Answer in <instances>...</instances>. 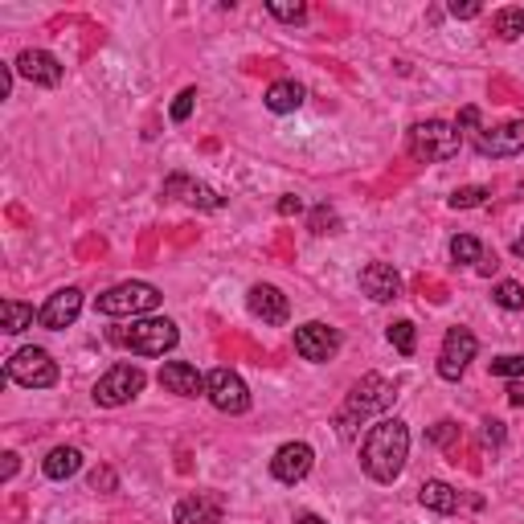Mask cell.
Returning <instances> with one entry per match:
<instances>
[{
	"mask_svg": "<svg viewBox=\"0 0 524 524\" xmlns=\"http://www.w3.org/2000/svg\"><path fill=\"white\" fill-rule=\"evenodd\" d=\"M410 459V426L402 418H382L361 443V467L373 484H393Z\"/></svg>",
	"mask_w": 524,
	"mask_h": 524,
	"instance_id": "6da1fadb",
	"label": "cell"
},
{
	"mask_svg": "<svg viewBox=\"0 0 524 524\" xmlns=\"http://www.w3.org/2000/svg\"><path fill=\"white\" fill-rule=\"evenodd\" d=\"M181 332H176L173 320L164 316H148V320H131L128 328H111V344L131 349L135 357H164L176 349Z\"/></svg>",
	"mask_w": 524,
	"mask_h": 524,
	"instance_id": "7a4b0ae2",
	"label": "cell"
},
{
	"mask_svg": "<svg viewBox=\"0 0 524 524\" xmlns=\"http://www.w3.org/2000/svg\"><path fill=\"white\" fill-rule=\"evenodd\" d=\"M393 397H397V385H393V382H385L382 373H365L357 385H352L349 402H344L341 418H336V422H341V435L349 438L357 422H365V418H373V414L390 410Z\"/></svg>",
	"mask_w": 524,
	"mask_h": 524,
	"instance_id": "3957f363",
	"label": "cell"
},
{
	"mask_svg": "<svg viewBox=\"0 0 524 524\" xmlns=\"http://www.w3.org/2000/svg\"><path fill=\"white\" fill-rule=\"evenodd\" d=\"M463 148V131L455 123L443 120H426L410 131V156L426 160V164H443V160H455Z\"/></svg>",
	"mask_w": 524,
	"mask_h": 524,
	"instance_id": "277c9868",
	"label": "cell"
},
{
	"mask_svg": "<svg viewBox=\"0 0 524 524\" xmlns=\"http://www.w3.org/2000/svg\"><path fill=\"white\" fill-rule=\"evenodd\" d=\"M160 299H164V295H160L152 283L131 278V283H120V287L99 295L95 311H103V316H148V311L160 308Z\"/></svg>",
	"mask_w": 524,
	"mask_h": 524,
	"instance_id": "5b68a950",
	"label": "cell"
},
{
	"mask_svg": "<svg viewBox=\"0 0 524 524\" xmlns=\"http://www.w3.org/2000/svg\"><path fill=\"white\" fill-rule=\"evenodd\" d=\"M5 377L16 385H25V390H49V385H58V361L49 357L46 349H16L13 357H8L5 365Z\"/></svg>",
	"mask_w": 524,
	"mask_h": 524,
	"instance_id": "8992f818",
	"label": "cell"
},
{
	"mask_svg": "<svg viewBox=\"0 0 524 524\" xmlns=\"http://www.w3.org/2000/svg\"><path fill=\"white\" fill-rule=\"evenodd\" d=\"M143 369L140 365H111L103 377L95 382V405H103V410H115V405H128L131 397L143 393Z\"/></svg>",
	"mask_w": 524,
	"mask_h": 524,
	"instance_id": "52a82bcc",
	"label": "cell"
},
{
	"mask_svg": "<svg viewBox=\"0 0 524 524\" xmlns=\"http://www.w3.org/2000/svg\"><path fill=\"white\" fill-rule=\"evenodd\" d=\"M295 352L311 365H328V361L341 352V332L324 320H308V324L295 328Z\"/></svg>",
	"mask_w": 524,
	"mask_h": 524,
	"instance_id": "ba28073f",
	"label": "cell"
},
{
	"mask_svg": "<svg viewBox=\"0 0 524 524\" xmlns=\"http://www.w3.org/2000/svg\"><path fill=\"white\" fill-rule=\"evenodd\" d=\"M476 352H479L476 332L471 328H451L443 336V352H438V377L443 382H459L467 373V365L476 361Z\"/></svg>",
	"mask_w": 524,
	"mask_h": 524,
	"instance_id": "9c48e42d",
	"label": "cell"
},
{
	"mask_svg": "<svg viewBox=\"0 0 524 524\" xmlns=\"http://www.w3.org/2000/svg\"><path fill=\"white\" fill-rule=\"evenodd\" d=\"M205 397L222 414H246L250 410V390L234 369H214V373L205 377Z\"/></svg>",
	"mask_w": 524,
	"mask_h": 524,
	"instance_id": "30bf717a",
	"label": "cell"
},
{
	"mask_svg": "<svg viewBox=\"0 0 524 524\" xmlns=\"http://www.w3.org/2000/svg\"><path fill=\"white\" fill-rule=\"evenodd\" d=\"M13 70L21 74V79H29L33 87H62V79H66V66L58 62L49 49H21L16 54V62H13Z\"/></svg>",
	"mask_w": 524,
	"mask_h": 524,
	"instance_id": "8fae6325",
	"label": "cell"
},
{
	"mask_svg": "<svg viewBox=\"0 0 524 524\" xmlns=\"http://www.w3.org/2000/svg\"><path fill=\"white\" fill-rule=\"evenodd\" d=\"M164 197L184 201V205H193V209H205V214H217V209L225 205L222 193L209 189V184H201V181H193V176H184V173L168 176V181H164Z\"/></svg>",
	"mask_w": 524,
	"mask_h": 524,
	"instance_id": "7c38bea8",
	"label": "cell"
},
{
	"mask_svg": "<svg viewBox=\"0 0 524 524\" xmlns=\"http://www.w3.org/2000/svg\"><path fill=\"white\" fill-rule=\"evenodd\" d=\"M79 311H82V291L79 287H62V291H54L41 303L37 324L49 328V332H62V328H70L74 320H79Z\"/></svg>",
	"mask_w": 524,
	"mask_h": 524,
	"instance_id": "4fadbf2b",
	"label": "cell"
},
{
	"mask_svg": "<svg viewBox=\"0 0 524 524\" xmlns=\"http://www.w3.org/2000/svg\"><path fill=\"white\" fill-rule=\"evenodd\" d=\"M311 463H316V451L308 443H283L275 451V459H270V476L278 484H299V479H308Z\"/></svg>",
	"mask_w": 524,
	"mask_h": 524,
	"instance_id": "5bb4252c",
	"label": "cell"
},
{
	"mask_svg": "<svg viewBox=\"0 0 524 524\" xmlns=\"http://www.w3.org/2000/svg\"><path fill=\"white\" fill-rule=\"evenodd\" d=\"M476 152L479 156H517L524 152V123L508 120L500 128H484L476 135Z\"/></svg>",
	"mask_w": 524,
	"mask_h": 524,
	"instance_id": "9a60e30c",
	"label": "cell"
},
{
	"mask_svg": "<svg viewBox=\"0 0 524 524\" xmlns=\"http://www.w3.org/2000/svg\"><path fill=\"white\" fill-rule=\"evenodd\" d=\"M246 303H250V311H255L262 324H270V328H278V324H287V320H291V303H287V295L278 291V287H270V283H255V287H250Z\"/></svg>",
	"mask_w": 524,
	"mask_h": 524,
	"instance_id": "2e32d148",
	"label": "cell"
},
{
	"mask_svg": "<svg viewBox=\"0 0 524 524\" xmlns=\"http://www.w3.org/2000/svg\"><path fill=\"white\" fill-rule=\"evenodd\" d=\"M361 291L373 303H393L397 295H402V275H397L390 262H369V267L361 270Z\"/></svg>",
	"mask_w": 524,
	"mask_h": 524,
	"instance_id": "e0dca14e",
	"label": "cell"
},
{
	"mask_svg": "<svg viewBox=\"0 0 524 524\" xmlns=\"http://www.w3.org/2000/svg\"><path fill=\"white\" fill-rule=\"evenodd\" d=\"M225 512V504L217 500L214 492H197V496H184V500H176L173 508V520L176 524H217Z\"/></svg>",
	"mask_w": 524,
	"mask_h": 524,
	"instance_id": "ac0fdd59",
	"label": "cell"
},
{
	"mask_svg": "<svg viewBox=\"0 0 524 524\" xmlns=\"http://www.w3.org/2000/svg\"><path fill=\"white\" fill-rule=\"evenodd\" d=\"M160 385H164L168 393H176V397L205 393V377H201L193 365H184V361H168V365L160 369Z\"/></svg>",
	"mask_w": 524,
	"mask_h": 524,
	"instance_id": "d6986e66",
	"label": "cell"
},
{
	"mask_svg": "<svg viewBox=\"0 0 524 524\" xmlns=\"http://www.w3.org/2000/svg\"><path fill=\"white\" fill-rule=\"evenodd\" d=\"M303 99H308V90L299 87L295 79H278V82H270L267 87V111H275V115H291V111H299L303 107Z\"/></svg>",
	"mask_w": 524,
	"mask_h": 524,
	"instance_id": "ffe728a7",
	"label": "cell"
},
{
	"mask_svg": "<svg viewBox=\"0 0 524 524\" xmlns=\"http://www.w3.org/2000/svg\"><path fill=\"white\" fill-rule=\"evenodd\" d=\"M418 504L438 512V517H451V512H459V492H455L451 484H443V479H426V484L418 487Z\"/></svg>",
	"mask_w": 524,
	"mask_h": 524,
	"instance_id": "44dd1931",
	"label": "cell"
},
{
	"mask_svg": "<svg viewBox=\"0 0 524 524\" xmlns=\"http://www.w3.org/2000/svg\"><path fill=\"white\" fill-rule=\"evenodd\" d=\"M41 467H46L49 479H70V476H79V467H82V451L79 446H54Z\"/></svg>",
	"mask_w": 524,
	"mask_h": 524,
	"instance_id": "7402d4cb",
	"label": "cell"
},
{
	"mask_svg": "<svg viewBox=\"0 0 524 524\" xmlns=\"http://www.w3.org/2000/svg\"><path fill=\"white\" fill-rule=\"evenodd\" d=\"M0 316H5V332L8 336H21L25 328H33L37 311H33L29 303H21V299H5V303H0Z\"/></svg>",
	"mask_w": 524,
	"mask_h": 524,
	"instance_id": "603a6c76",
	"label": "cell"
},
{
	"mask_svg": "<svg viewBox=\"0 0 524 524\" xmlns=\"http://www.w3.org/2000/svg\"><path fill=\"white\" fill-rule=\"evenodd\" d=\"M492 29L500 33L504 41H517L520 33H524V8H517V5H508V8H496V16H492Z\"/></svg>",
	"mask_w": 524,
	"mask_h": 524,
	"instance_id": "cb8c5ba5",
	"label": "cell"
},
{
	"mask_svg": "<svg viewBox=\"0 0 524 524\" xmlns=\"http://www.w3.org/2000/svg\"><path fill=\"white\" fill-rule=\"evenodd\" d=\"M451 258L455 262H467V267H479L484 246H479V238H471V234H455V238H451Z\"/></svg>",
	"mask_w": 524,
	"mask_h": 524,
	"instance_id": "d4e9b609",
	"label": "cell"
},
{
	"mask_svg": "<svg viewBox=\"0 0 524 524\" xmlns=\"http://www.w3.org/2000/svg\"><path fill=\"white\" fill-rule=\"evenodd\" d=\"M492 299L500 303L504 311H524V287L517 283V278H500L492 291Z\"/></svg>",
	"mask_w": 524,
	"mask_h": 524,
	"instance_id": "484cf974",
	"label": "cell"
},
{
	"mask_svg": "<svg viewBox=\"0 0 524 524\" xmlns=\"http://www.w3.org/2000/svg\"><path fill=\"white\" fill-rule=\"evenodd\" d=\"M390 344L402 357H414V349H418V328H414L410 320H397V324H390Z\"/></svg>",
	"mask_w": 524,
	"mask_h": 524,
	"instance_id": "4316f807",
	"label": "cell"
},
{
	"mask_svg": "<svg viewBox=\"0 0 524 524\" xmlns=\"http://www.w3.org/2000/svg\"><path fill=\"white\" fill-rule=\"evenodd\" d=\"M487 197H492L487 184H463V189L451 193V209H476V205H484Z\"/></svg>",
	"mask_w": 524,
	"mask_h": 524,
	"instance_id": "83f0119b",
	"label": "cell"
},
{
	"mask_svg": "<svg viewBox=\"0 0 524 524\" xmlns=\"http://www.w3.org/2000/svg\"><path fill=\"white\" fill-rule=\"evenodd\" d=\"M487 369H492V377H524V352H508V357H496Z\"/></svg>",
	"mask_w": 524,
	"mask_h": 524,
	"instance_id": "f1b7e54d",
	"label": "cell"
},
{
	"mask_svg": "<svg viewBox=\"0 0 524 524\" xmlns=\"http://www.w3.org/2000/svg\"><path fill=\"white\" fill-rule=\"evenodd\" d=\"M336 230H341V217H336V209H328V205L311 209V234H336Z\"/></svg>",
	"mask_w": 524,
	"mask_h": 524,
	"instance_id": "f546056e",
	"label": "cell"
},
{
	"mask_svg": "<svg viewBox=\"0 0 524 524\" xmlns=\"http://www.w3.org/2000/svg\"><path fill=\"white\" fill-rule=\"evenodd\" d=\"M267 13L275 16V21H303L308 8H303L299 0H295V5H287V0H267Z\"/></svg>",
	"mask_w": 524,
	"mask_h": 524,
	"instance_id": "4dcf8cb0",
	"label": "cell"
},
{
	"mask_svg": "<svg viewBox=\"0 0 524 524\" xmlns=\"http://www.w3.org/2000/svg\"><path fill=\"white\" fill-rule=\"evenodd\" d=\"M193 107H197V90L184 87L181 95H176V103H173V111H168V115H173V123H184L193 115Z\"/></svg>",
	"mask_w": 524,
	"mask_h": 524,
	"instance_id": "1f68e13d",
	"label": "cell"
},
{
	"mask_svg": "<svg viewBox=\"0 0 524 524\" xmlns=\"http://www.w3.org/2000/svg\"><path fill=\"white\" fill-rule=\"evenodd\" d=\"M90 487H95V492H115V487H120V476H115L111 467H99L95 476H90Z\"/></svg>",
	"mask_w": 524,
	"mask_h": 524,
	"instance_id": "d6a6232c",
	"label": "cell"
},
{
	"mask_svg": "<svg viewBox=\"0 0 524 524\" xmlns=\"http://www.w3.org/2000/svg\"><path fill=\"white\" fill-rule=\"evenodd\" d=\"M479 435H484V443H487V446H504V422L487 418V422H484V430H479Z\"/></svg>",
	"mask_w": 524,
	"mask_h": 524,
	"instance_id": "836d02e7",
	"label": "cell"
},
{
	"mask_svg": "<svg viewBox=\"0 0 524 524\" xmlns=\"http://www.w3.org/2000/svg\"><path fill=\"white\" fill-rule=\"evenodd\" d=\"M455 128H459V131H484V128H479V107H463V111H459V123H455Z\"/></svg>",
	"mask_w": 524,
	"mask_h": 524,
	"instance_id": "e575fe53",
	"label": "cell"
},
{
	"mask_svg": "<svg viewBox=\"0 0 524 524\" xmlns=\"http://www.w3.org/2000/svg\"><path fill=\"white\" fill-rule=\"evenodd\" d=\"M451 16L455 21H471V16H479V5L476 0H451Z\"/></svg>",
	"mask_w": 524,
	"mask_h": 524,
	"instance_id": "d590c367",
	"label": "cell"
},
{
	"mask_svg": "<svg viewBox=\"0 0 524 524\" xmlns=\"http://www.w3.org/2000/svg\"><path fill=\"white\" fill-rule=\"evenodd\" d=\"M13 66H0V99H8V95H13Z\"/></svg>",
	"mask_w": 524,
	"mask_h": 524,
	"instance_id": "8d00e7d4",
	"label": "cell"
},
{
	"mask_svg": "<svg viewBox=\"0 0 524 524\" xmlns=\"http://www.w3.org/2000/svg\"><path fill=\"white\" fill-rule=\"evenodd\" d=\"M451 435H455V422H438V426L430 430V438H435V443H446Z\"/></svg>",
	"mask_w": 524,
	"mask_h": 524,
	"instance_id": "74e56055",
	"label": "cell"
},
{
	"mask_svg": "<svg viewBox=\"0 0 524 524\" xmlns=\"http://www.w3.org/2000/svg\"><path fill=\"white\" fill-rule=\"evenodd\" d=\"M299 209H303V201H299V197H283V201H278V214H283V217L299 214Z\"/></svg>",
	"mask_w": 524,
	"mask_h": 524,
	"instance_id": "f35d334b",
	"label": "cell"
},
{
	"mask_svg": "<svg viewBox=\"0 0 524 524\" xmlns=\"http://www.w3.org/2000/svg\"><path fill=\"white\" fill-rule=\"evenodd\" d=\"M16 467H21V459H16V455L8 451V455H5V476H0V479H5V484H8V479L16 476Z\"/></svg>",
	"mask_w": 524,
	"mask_h": 524,
	"instance_id": "ab89813d",
	"label": "cell"
},
{
	"mask_svg": "<svg viewBox=\"0 0 524 524\" xmlns=\"http://www.w3.org/2000/svg\"><path fill=\"white\" fill-rule=\"evenodd\" d=\"M496 267H500V262H496V255H484V258H479V267H476V270H479V275H492Z\"/></svg>",
	"mask_w": 524,
	"mask_h": 524,
	"instance_id": "60d3db41",
	"label": "cell"
},
{
	"mask_svg": "<svg viewBox=\"0 0 524 524\" xmlns=\"http://www.w3.org/2000/svg\"><path fill=\"white\" fill-rule=\"evenodd\" d=\"M508 402H512V405H520V410H524V385H512V390H508Z\"/></svg>",
	"mask_w": 524,
	"mask_h": 524,
	"instance_id": "b9f144b4",
	"label": "cell"
},
{
	"mask_svg": "<svg viewBox=\"0 0 524 524\" xmlns=\"http://www.w3.org/2000/svg\"><path fill=\"white\" fill-rule=\"evenodd\" d=\"M295 524H328V520H320V517H311V512H303V517H295Z\"/></svg>",
	"mask_w": 524,
	"mask_h": 524,
	"instance_id": "7bdbcfd3",
	"label": "cell"
},
{
	"mask_svg": "<svg viewBox=\"0 0 524 524\" xmlns=\"http://www.w3.org/2000/svg\"><path fill=\"white\" fill-rule=\"evenodd\" d=\"M512 255H517V258H524V234H520L517 242H512Z\"/></svg>",
	"mask_w": 524,
	"mask_h": 524,
	"instance_id": "ee69618b",
	"label": "cell"
}]
</instances>
